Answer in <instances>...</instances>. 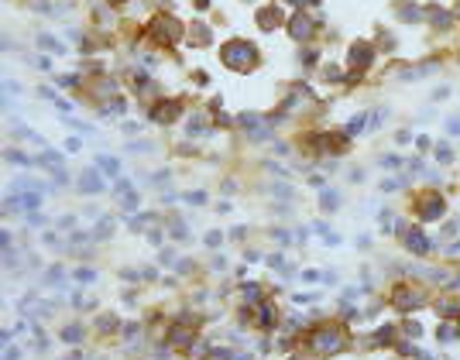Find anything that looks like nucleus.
I'll use <instances>...</instances> for the list:
<instances>
[{
    "mask_svg": "<svg viewBox=\"0 0 460 360\" xmlns=\"http://www.w3.org/2000/svg\"><path fill=\"white\" fill-rule=\"evenodd\" d=\"M220 58H223V66H230V69H251L254 66V48L247 45V41H227V45L220 48Z\"/></svg>",
    "mask_w": 460,
    "mask_h": 360,
    "instance_id": "nucleus-1",
    "label": "nucleus"
},
{
    "mask_svg": "<svg viewBox=\"0 0 460 360\" xmlns=\"http://www.w3.org/2000/svg\"><path fill=\"white\" fill-rule=\"evenodd\" d=\"M151 38H158V41H175L179 34H182V28H179V21H172V17H155L148 28Z\"/></svg>",
    "mask_w": 460,
    "mask_h": 360,
    "instance_id": "nucleus-2",
    "label": "nucleus"
},
{
    "mask_svg": "<svg viewBox=\"0 0 460 360\" xmlns=\"http://www.w3.org/2000/svg\"><path fill=\"white\" fill-rule=\"evenodd\" d=\"M165 343H169V347H196V333H193V326H189V319H182V323L169 326Z\"/></svg>",
    "mask_w": 460,
    "mask_h": 360,
    "instance_id": "nucleus-3",
    "label": "nucleus"
},
{
    "mask_svg": "<svg viewBox=\"0 0 460 360\" xmlns=\"http://www.w3.org/2000/svg\"><path fill=\"white\" fill-rule=\"evenodd\" d=\"M312 347L323 350V353H337V350L344 347V333H340V329H320V333L312 336Z\"/></svg>",
    "mask_w": 460,
    "mask_h": 360,
    "instance_id": "nucleus-4",
    "label": "nucleus"
},
{
    "mask_svg": "<svg viewBox=\"0 0 460 360\" xmlns=\"http://www.w3.org/2000/svg\"><path fill=\"white\" fill-rule=\"evenodd\" d=\"M179 113H182V103L179 100H165V103H158V107L151 110V120H155V124H172Z\"/></svg>",
    "mask_w": 460,
    "mask_h": 360,
    "instance_id": "nucleus-5",
    "label": "nucleus"
},
{
    "mask_svg": "<svg viewBox=\"0 0 460 360\" xmlns=\"http://www.w3.org/2000/svg\"><path fill=\"white\" fill-rule=\"evenodd\" d=\"M371 58H374V52H371L368 41H357V45L350 48V62H354L357 69H368V66H371Z\"/></svg>",
    "mask_w": 460,
    "mask_h": 360,
    "instance_id": "nucleus-6",
    "label": "nucleus"
},
{
    "mask_svg": "<svg viewBox=\"0 0 460 360\" xmlns=\"http://www.w3.org/2000/svg\"><path fill=\"white\" fill-rule=\"evenodd\" d=\"M419 206H423V220H436L440 209H443V199H440L436 192H429V196L419 199Z\"/></svg>",
    "mask_w": 460,
    "mask_h": 360,
    "instance_id": "nucleus-7",
    "label": "nucleus"
},
{
    "mask_svg": "<svg viewBox=\"0 0 460 360\" xmlns=\"http://www.w3.org/2000/svg\"><path fill=\"white\" fill-rule=\"evenodd\" d=\"M391 302L399 305V309H412V305H423V295L412 292V288H399V292L391 295Z\"/></svg>",
    "mask_w": 460,
    "mask_h": 360,
    "instance_id": "nucleus-8",
    "label": "nucleus"
},
{
    "mask_svg": "<svg viewBox=\"0 0 460 360\" xmlns=\"http://www.w3.org/2000/svg\"><path fill=\"white\" fill-rule=\"evenodd\" d=\"M275 24H282V11H278V7H271V11H261V14H258V28H261V31H271Z\"/></svg>",
    "mask_w": 460,
    "mask_h": 360,
    "instance_id": "nucleus-9",
    "label": "nucleus"
},
{
    "mask_svg": "<svg viewBox=\"0 0 460 360\" xmlns=\"http://www.w3.org/2000/svg\"><path fill=\"white\" fill-rule=\"evenodd\" d=\"M405 247L415 250V254H426V250H429V240H426L419 230H409V237H405Z\"/></svg>",
    "mask_w": 460,
    "mask_h": 360,
    "instance_id": "nucleus-10",
    "label": "nucleus"
},
{
    "mask_svg": "<svg viewBox=\"0 0 460 360\" xmlns=\"http://www.w3.org/2000/svg\"><path fill=\"white\" fill-rule=\"evenodd\" d=\"M288 31H292V38H296V41H302V38H306V34L312 31V24L306 21V14H299V17L292 21V28H288Z\"/></svg>",
    "mask_w": 460,
    "mask_h": 360,
    "instance_id": "nucleus-11",
    "label": "nucleus"
},
{
    "mask_svg": "<svg viewBox=\"0 0 460 360\" xmlns=\"http://www.w3.org/2000/svg\"><path fill=\"white\" fill-rule=\"evenodd\" d=\"M82 192H100L103 189V182H100V175H96V172H82Z\"/></svg>",
    "mask_w": 460,
    "mask_h": 360,
    "instance_id": "nucleus-12",
    "label": "nucleus"
},
{
    "mask_svg": "<svg viewBox=\"0 0 460 360\" xmlns=\"http://www.w3.org/2000/svg\"><path fill=\"white\" fill-rule=\"evenodd\" d=\"M38 45L45 48V52H58V55L66 52V45H62V41H55L52 34H38Z\"/></svg>",
    "mask_w": 460,
    "mask_h": 360,
    "instance_id": "nucleus-13",
    "label": "nucleus"
},
{
    "mask_svg": "<svg viewBox=\"0 0 460 360\" xmlns=\"http://www.w3.org/2000/svg\"><path fill=\"white\" fill-rule=\"evenodd\" d=\"M110 234H114V220H110V216H103V220L96 223V237H100V240H107Z\"/></svg>",
    "mask_w": 460,
    "mask_h": 360,
    "instance_id": "nucleus-14",
    "label": "nucleus"
},
{
    "mask_svg": "<svg viewBox=\"0 0 460 360\" xmlns=\"http://www.w3.org/2000/svg\"><path fill=\"white\" fill-rule=\"evenodd\" d=\"M399 11H402V21H419V17H423V11H419V7H412V4H402Z\"/></svg>",
    "mask_w": 460,
    "mask_h": 360,
    "instance_id": "nucleus-15",
    "label": "nucleus"
},
{
    "mask_svg": "<svg viewBox=\"0 0 460 360\" xmlns=\"http://www.w3.org/2000/svg\"><path fill=\"white\" fill-rule=\"evenodd\" d=\"M320 203H323V209H326V213H330V209H333L337 203H340V196H337V192H326L323 189V196H320Z\"/></svg>",
    "mask_w": 460,
    "mask_h": 360,
    "instance_id": "nucleus-16",
    "label": "nucleus"
},
{
    "mask_svg": "<svg viewBox=\"0 0 460 360\" xmlns=\"http://www.w3.org/2000/svg\"><path fill=\"white\" fill-rule=\"evenodd\" d=\"M244 299H247V302H261V288H258V285H244Z\"/></svg>",
    "mask_w": 460,
    "mask_h": 360,
    "instance_id": "nucleus-17",
    "label": "nucleus"
},
{
    "mask_svg": "<svg viewBox=\"0 0 460 360\" xmlns=\"http://www.w3.org/2000/svg\"><path fill=\"white\" fill-rule=\"evenodd\" d=\"M364 124H368V117H364V113H361V117H354V120H350V127H347V134H361V131H364Z\"/></svg>",
    "mask_w": 460,
    "mask_h": 360,
    "instance_id": "nucleus-18",
    "label": "nucleus"
},
{
    "mask_svg": "<svg viewBox=\"0 0 460 360\" xmlns=\"http://www.w3.org/2000/svg\"><path fill=\"white\" fill-rule=\"evenodd\" d=\"M62 340H69V343H79V340H82V329H79V326L62 329Z\"/></svg>",
    "mask_w": 460,
    "mask_h": 360,
    "instance_id": "nucleus-19",
    "label": "nucleus"
},
{
    "mask_svg": "<svg viewBox=\"0 0 460 360\" xmlns=\"http://www.w3.org/2000/svg\"><path fill=\"white\" fill-rule=\"evenodd\" d=\"M169 230H172L175 240H185V223H182V220H172V223H169Z\"/></svg>",
    "mask_w": 460,
    "mask_h": 360,
    "instance_id": "nucleus-20",
    "label": "nucleus"
},
{
    "mask_svg": "<svg viewBox=\"0 0 460 360\" xmlns=\"http://www.w3.org/2000/svg\"><path fill=\"white\" fill-rule=\"evenodd\" d=\"M261 326H271V323H275V315H271V305H261Z\"/></svg>",
    "mask_w": 460,
    "mask_h": 360,
    "instance_id": "nucleus-21",
    "label": "nucleus"
},
{
    "mask_svg": "<svg viewBox=\"0 0 460 360\" xmlns=\"http://www.w3.org/2000/svg\"><path fill=\"white\" fill-rule=\"evenodd\" d=\"M21 206H28V209H38V206H41V196H31V192H28V196L21 199Z\"/></svg>",
    "mask_w": 460,
    "mask_h": 360,
    "instance_id": "nucleus-22",
    "label": "nucleus"
},
{
    "mask_svg": "<svg viewBox=\"0 0 460 360\" xmlns=\"http://www.w3.org/2000/svg\"><path fill=\"white\" fill-rule=\"evenodd\" d=\"M185 203H196V206H203V203H206V196H203V192H185Z\"/></svg>",
    "mask_w": 460,
    "mask_h": 360,
    "instance_id": "nucleus-23",
    "label": "nucleus"
},
{
    "mask_svg": "<svg viewBox=\"0 0 460 360\" xmlns=\"http://www.w3.org/2000/svg\"><path fill=\"white\" fill-rule=\"evenodd\" d=\"M100 168L114 175V172H117V161H114V158H100Z\"/></svg>",
    "mask_w": 460,
    "mask_h": 360,
    "instance_id": "nucleus-24",
    "label": "nucleus"
},
{
    "mask_svg": "<svg viewBox=\"0 0 460 360\" xmlns=\"http://www.w3.org/2000/svg\"><path fill=\"white\" fill-rule=\"evenodd\" d=\"M220 240H223V234H217V230H213V234H206V244H210V247H217Z\"/></svg>",
    "mask_w": 460,
    "mask_h": 360,
    "instance_id": "nucleus-25",
    "label": "nucleus"
},
{
    "mask_svg": "<svg viewBox=\"0 0 460 360\" xmlns=\"http://www.w3.org/2000/svg\"><path fill=\"white\" fill-rule=\"evenodd\" d=\"M436 158H440V161H450V147L440 144V147H436Z\"/></svg>",
    "mask_w": 460,
    "mask_h": 360,
    "instance_id": "nucleus-26",
    "label": "nucleus"
},
{
    "mask_svg": "<svg viewBox=\"0 0 460 360\" xmlns=\"http://www.w3.org/2000/svg\"><path fill=\"white\" fill-rule=\"evenodd\" d=\"M76 278H79V282H93V278H96V274H93V271H86V268H82V271H76Z\"/></svg>",
    "mask_w": 460,
    "mask_h": 360,
    "instance_id": "nucleus-27",
    "label": "nucleus"
},
{
    "mask_svg": "<svg viewBox=\"0 0 460 360\" xmlns=\"http://www.w3.org/2000/svg\"><path fill=\"white\" fill-rule=\"evenodd\" d=\"M268 264H271V268H285V261H282V254H271V258H268Z\"/></svg>",
    "mask_w": 460,
    "mask_h": 360,
    "instance_id": "nucleus-28",
    "label": "nucleus"
},
{
    "mask_svg": "<svg viewBox=\"0 0 460 360\" xmlns=\"http://www.w3.org/2000/svg\"><path fill=\"white\" fill-rule=\"evenodd\" d=\"M447 131H450V134H460V117H453V120H450Z\"/></svg>",
    "mask_w": 460,
    "mask_h": 360,
    "instance_id": "nucleus-29",
    "label": "nucleus"
},
{
    "mask_svg": "<svg viewBox=\"0 0 460 360\" xmlns=\"http://www.w3.org/2000/svg\"><path fill=\"white\" fill-rule=\"evenodd\" d=\"M206 4H210V0H196V7H206Z\"/></svg>",
    "mask_w": 460,
    "mask_h": 360,
    "instance_id": "nucleus-30",
    "label": "nucleus"
},
{
    "mask_svg": "<svg viewBox=\"0 0 460 360\" xmlns=\"http://www.w3.org/2000/svg\"><path fill=\"white\" fill-rule=\"evenodd\" d=\"M288 4H299V0H288Z\"/></svg>",
    "mask_w": 460,
    "mask_h": 360,
    "instance_id": "nucleus-31",
    "label": "nucleus"
},
{
    "mask_svg": "<svg viewBox=\"0 0 460 360\" xmlns=\"http://www.w3.org/2000/svg\"><path fill=\"white\" fill-rule=\"evenodd\" d=\"M110 4H114V0H110ZM117 4H124V0H117Z\"/></svg>",
    "mask_w": 460,
    "mask_h": 360,
    "instance_id": "nucleus-32",
    "label": "nucleus"
}]
</instances>
